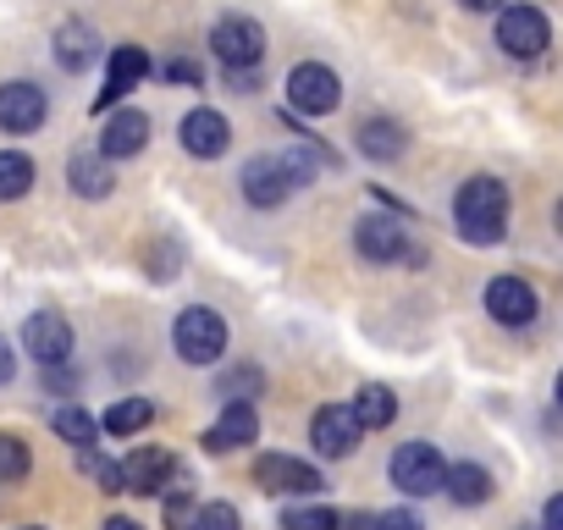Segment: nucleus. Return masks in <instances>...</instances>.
Segmentation results:
<instances>
[{"label": "nucleus", "instance_id": "obj_29", "mask_svg": "<svg viewBox=\"0 0 563 530\" xmlns=\"http://www.w3.org/2000/svg\"><path fill=\"white\" fill-rule=\"evenodd\" d=\"M29 470H34L29 442H23V437H12V431H0V486H18V481H29Z\"/></svg>", "mask_w": 563, "mask_h": 530}, {"label": "nucleus", "instance_id": "obj_18", "mask_svg": "<svg viewBox=\"0 0 563 530\" xmlns=\"http://www.w3.org/2000/svg\"><path fill=\"white\" fill-rule=\"evenodd\" d=\"M354 150H360L365 161H376V166H393V161L409 150V128H404L398 117H365V122L354 128Z\"/></svg>", "mask_w": 563, "mask_h": 530}, {"label": "nucleus", "instance_id": "obj_13", "mask_svg": "<svg viewBox=\"0 0 563 530\" xmlns=\"http://www.w3.org/2000/svg\"><path fill=\"white\" fill-rule=\"evenodd\" d=\"M150 67H155V62H150V51H144V45H117V51H111V62H106V89L95 95V111L122 106V100L150 78Z\"/></svg>", "mask_w": 563, "mask_h": 530}, {"label": "nucleus", "instance_id": "obj_2", "mask_svg": "<svg viewBox=\"0 0 563 530\" xmlns=\"http://www.w3.org/2000/svg\"><path fill=\"white\" fill-rule=\"evenodd\" d=\"M227 343H232V332H227L221 310H210V305L177 310V321H172V349H177L183 365H227Z\"/></svg>", "mask_w": 563, "mask_h": 530}, {"label": "nucleus", "instance_id": "obj_9", "mask_svg": "<svg viewBox=\"0 0 563 530\" xmlns=\"http://www.w3.org/2000/svg\"><path fill=\"white\" fill-rule=\"evenodd\" d=\"M73 321L62 316V310H34L29 321H23V354H34L40 360V371H56V365H67L73 360Z\"/></svg>", "mask_w": 563, "mask_h": 530}, {"label": "nucleus", "instance_id": "obj_20", "mask_svg": "<svg viewBox=\"0 0 563 530\" xmlns=\"http://www.w3.org/2000/svg\"><path fill=\"white\" fill-rule=\"evenodd\" d=\"M260 437V409H249V404H232V409H221L216 415V426L199 437L210 453H238V448H249Z\"/></svg>", "mask_w": 563, "mask_h": 530}, {"label": "nucleus", "instance_id": "obj_5", "mask_svg": "<svg viewBox=\"0 0 563 530\" xmlns=\"http://www.w3.org/2000/svg\"><path fill=\"white\" fill-rule=\"evenodd\" d=\"M343 106V78L327 67V62H299L288 73V111L299 122H316V117H332Z\"/></svg>", "mask_w": 563, "mask_h": 530}, {"label": "nucleus", "instance_id": "obj_23", "mask_svg": "<svg viewBox=\"0 0 563 530\" xmlns=\"http://www.w3.org/2000/svg\"><path fill=\"white\" fill-rule=\"evenodd\" d=\"M216 398H221V409H232V404H260L265 398V371L260 365H221V376H216Z\"/></svg>", "mask_w": 563, "mask_h": 530}, {"label": "nucleus", "instance_id": "obj_15", "mask_svg": "<svg viewBox=\"0 0 563 530\" xmlns=\"http://www.w3.org/2000/svg\"><path fill=\"white\" fill-rule=\"evenodd\" d=\"M360 437H365V426L354 420L349 404H321L316 420H310V442H316L321 459H349L360 448Z\"/></svg>", "mask_w": 563, "mask_h": 530}, {"label": "nucleus", "instance_id": "obj_39", "mask_svg": "<svg viewBox=\"0 0 563 530\" xmlns=\"http://www.w3.org/2000/svg\"><path fill=\"white\" fill-rule=\"evenodd\" d=\"M459 7H464V12H503L508 0H459Z\"/></svg>", "mask_w": 563, "mask_h": 530}, {"label": "nucleus", "instance_id": "obj_1", "mask_svg": "<svg viewBox=\"0 0 563 530\" xmlns=\"http://www.w3.org/2000/svg\"><path fill=\"white\" fill-rule=\"evenodd\" d=\"M453 232L470 243V249H492L508 238V188L503 177H464L459 194H453Z\"/></svg>", "mask_w": 563, "mask_h": 530}, {"label": "nucleus", "instance_id": "obj_37", "mask_svg": "<svg viewBox=\"0 0 563 530\" xmlns=\"http://www.w3.org/2000/svg\"><path fill=\"white\" fill-rule=\"evenodd\" d=\"M12 376H18V354H12L7 338H0V387H12Z\"/></svg>", "mask_w": 563, "mask_h": 530}, {"label": "nucleus", "instance_id": "obj_30", "mask_svg": "<svg viewBox=\"0 0 563 530\" xmlns=\"http://www.w3.org/2000/svg\"><path fill=\"white\" fill-rule=\"evenodd\" d=\"M78 470H84V475H95V481H100V492H122V464H111L100 448L78 453Z\"/></svg>", "mask_w": 563, "mask_h": 530}, {"label": "nucleus", "instance_id": "obj_38", "mask_svg": "<svg viewBox=\"0 0 563 530\" xmlns=\"http://www.w3.org/2000/svg\"><path fill=\"white\" fill-rule=\"evenodd\" d=\"M221 78H227L238 95H254V89H260V73H221Z\"/></svg>", "mask_w": 563, "mask_h": 530}, {"label": "nucleus", "instance_id": "obj_36", "mask_svg": "<svg viewBox=\"0 0 563 530\" xmlns=\"http://www.w3.org/2000/svg\"><path fill=\"white\" fill-rule=\"evenodd\" d=\"M541 530H563V492L547 497V508H541Z\"/></svg>", "mask_w": 563, "mask_h": 530}, {"label": "nucleus", "instance_id": "obj_7", "mask_svg": "<svg viewBox=\"0 0 563 530\" xmlns=\"http://www.w3.org/2000/svg\"><path fill=\"white\" fill-rule=\"evenodd\" d=\"M254 481L271 497H321L327 492V475L310 459H294V453H260L254 459Z\"/></svg>", "mask_w": 563, "mask_h": 530}, {"label": "nucleus", "instance_id": "obj_32", "mask_svg": "<svg viewBox=\"0 0 563 530\" xmlns=\"http://www.w3.org/2000/svg\"><path fill=\"white\" fill-rule=\"evenodd\" d=\"M282 166H288L294 188H310L321 177V155H310V150H282Z\"/></svg>", "mask_w": 563, "mask_h": 530}, {"label": "nucleus", "instance_id": "obj_16", "mask_svg": "<svg viewBox=\"0 0 563 530\" xmlns=\"http://www.w3.org/2000/svg\"><path fill=\"white\" fill-rule=\"evenodd\" d=\"M177 470L183 464L166 448H133L122 459V492H133V497H166V486H172Z\"/></svg>", "mask_w": 563, "mask_h": 530}, {"label": "nucleus", "instance_id": "obj_41", "mask_svg": "<svg viewBox=\"0 0 563 530\" xmlns=\"http://www.w3.org/2000/svg\"><path fill=\"white\" fill-rule=\"evenodd\" d=\"M106 530H144V525H139V519H128V514H111V519H106Z\"/></svg>", "mask_w": 563, "mask_h": 530}, {"label": "nucleus", "instance_id": "obj_44", "mask_svg": "<svg viewBox=\"0 0 563 530\" xmlns=\"http://www.w3.org/2000/svg\"><path fill=\"white\" fill-rule=\"evenodd\" d=\"M18 530H45V525H18Z\"/></svg>", "mask_w": 563, "mask_h": 530}, {"label": "nucleus", "instance_id": "obj_19", "mask_svg": "<svg viewBox=\"0 0 563 530\" xmlns=\"http://www.w3.org/2000/svg\"><path fill=\"white\" fill-rule=\"evenodd\" d=\"M51 56H56L62 73H89L95 56H100V34H95L84 18H67V23L56 29V40H51Z\"/></svg>", "mask_w": 563, "mask_h": 530}, {"label": "nucleus", "instance_id": "obj_11", "mask_svg": "<svg viewBox=\"0 0 563 530\" xmlns=\"http://www.w3.org/2000/svg\"><path fill=\"white\" fill-rule=\"evenodd\" d=\"M238 188L254 210H276L294 194V177H288V166H282V155H249L243 172H238Z\"/></svg>", "mask_w": 563, "mask_h": 530}, {"label": "nucleus", "instance_id": "obj_28", "mask_svg": "<svg viewBox=\"0 0 563 530\" xmlns=\"http://www.w3.org/2000/svg\"><path fill=\"white\" fill-rule=\"evenodd\" d=\"M282 530H343V514L327 503H294L282 508Z\"/></svg>", "mask_w": 563, "mask_h": 530}, {"label": "nucleus", "instance_id": "obj_14", "mask_svg": "<svg viewBox=\"0 0 563 530\" xmlns=\"http://www.w3.org/2000/svg\"><path fill=\"white\" fill-rule=\"evenodd\" d=\"M486 316L497 321V327H530L536 316H541V299H536V288L525 283V277H492L486 283Z\"/></svg>", "mask_w": 563, "mask_h": 530}, {"label": "nucleus", "instance_id": "obj_8", "mask_svg": "<svg viewBox=\"0 0 563 530\" xmlns=\"http://www.w3.org/2000/svg\"><path fill=\"white\" fill-rule=\"evenodd\" d=\"M497 45H503L514 62H536V56H547V45H552V23H547V12L530 7V0H519V7H503V12H497Z\"/></svg>", "mask_w": 563, "mask_h": 530}, {"label": "nucleus", "instance_id": "obj_26", "mask_svg": "<svg viewBox=\"0 0 563 530\" xmlns=\"http://www.w3.org/2000/svg\"><path fill=\"white\" fill-rule=\"evenodd\" d=\"M150 420H155V404H150V398H117V404L100 415V431H106V437H139Z\"/></svg>", "mask_w": 563, "mask_h": 530}, {"label": "nucleus", "instance_id": "obj_25", "mask_svg": "<svg viewBox=\"0 0 563 530\" xmlns=\"http://www.w3.org/2000/svg\"><path fill=\"white\" fill-rule=\"evenodd\" d=\"M51 431H56L62 442H73L78 453H89V448L100 442V420H95L84 404H62V409H51Z\"/></svg>", "mask_w": 563, "mask_h": 530}, {"label": "nucleus", "instance_id": "obj_17", "mask_svg": "<svg viewBox=\"0 0 563 530\" xmlns=\"http://www.w3.org/2000/svg\"><path fill=\"white\" fill-rule=\"evenodd\" d=\"M150 128H155V122H150V111L128 106V111H117V117L100 128V144H95V150H100L106 161H133V155L150 144Z\"/></svg>", "mask_w": 563, "mask_h": 530}, {"label": "nucleus", "instance_id": "obj_4", "mask_svg": "<svg viewBox=\"0 0 563 530\" xmlns=\"http://www.w3.org/2000/svg\"><path fill=\"white\" fill-rule=\"evenodd\" d=\"M210 51H216L221 73H260L271 40H265V29H260L254 18H238V12H232V18H221V23L210 29Z\"/></svg>", "mask_w": 563, "mask_h": 530}, {"label": "nucleus", "instance_id": "obj_10", "mask_svg": "<svg viewBox=\"0 0 563 530\" xmlns=\"http://www.w3.org/2000/svg\"><path fill=\"white\" fill-rule=\"evenodd\" d=\"M177 144L194 155V161H221L232 150V122L216 111V106H194L183 122H177Z\"/></svg>", "mask_w": 563, "mask_h": 530}, {"label": "nucleus", "instance_id": "obj_3", "mask_svg": "<svg viewBox=\"0 0 563 530\" xmlns=\"http://www.w3.org/2000/svg\"><path fill=\"white\" fill-rule=\"evenodd\" d=\"M354 254L371 265H426V249L409 238V221L398 216H360L354 221Z\"/></svg>", "mask_w": 563, "mask_h": 530}, {"label": "nucleus", "instance_id": "obj_31", "mask_svg": "<svg viewBox=\"0 0 563 530\" xmlns=\"http://www.w3.org/2000/svg\"><path fill=\"white\" fill-rule=\"evenodd\" d=\"M194 530H243V514H238L232 503H199Z\"/></svg>", "mask_w": 563, "mask_h": 530}, {"label": "nucleus", "instance_id": "obj_21", "mask_svg": "<svg viewBox=\"0 0 563 530\" xmlns=\"http://www.w3.org/2000/svg\"><path fill=\"white\" fill-rule=\"evenodd\" d=\"M67 188H73L78 199H106V194L117 188L111 161H106L100 150H73V161H67Z\"/></svg>", "mask_w": 563, "mask_h": 530}, {"label": "nucleus", "instance_id": "obj_40", "mask_svg": "<svg viewBox=\"0 0 563 530\" xmlns=\"http://www.w3.org/2000/svg\"><path fill=\"white\" fill-rule=\"evenodd\" d=\"M343 530H376V514H349Z\"/></svg>", "mask_w": 563, "mask_h": 530}, {"label": "nucleus", "instance_id": "obj_35", "mask_svg": "<svg viewBox=\"0 0 563 530\" xmlns=\"http://www.w3.org/2000/svg\"><path fill=\"white\" fill-rule=\"evenodd\" d=\"M376 530H426V519L415 508H387V514H376Z\"/></svg>", "mask_w": 563, "mask_h": 530}, {"label": "nucleus", "instance_id": "obj_43", "mask_svg": "<svg viewBox=\"0 0 563 530\" xmlns=\"http://www.w3.org/2000/svg\"><path fill=\"white\" fill-rule=\"evenodd\" d=\"M558 409H563V371H558Z\"/></svg>", "mask_w": 563, "mask_h": 530}, {"label": "nucleus", "instance_id": "obj_27", "mask_svg": "<svg viewBox=\"0 0 563 530\" xmlns=\"http://www.w3.org/2000/svg\"><path fill=\"white\" fill-rule=\"evenodd\" d=\"M40 166L23 155V150H0V199H23L34 188Z\"/></svg>", "mask_w": 563, "mask_h": 530}, {"label": "nucleus", "instance_id": "obj_22", "mask_svg": "<svg viewBox=\"0 0 563 530\" xmlns=\"http://www.w3.org/2000/svg\"><path fill=\"white\" fill-rule=\"evenodd\" d=\"M442 492L459 503V508H481V503H492V470L486 464H475V459H464V464H448V481H442Z\"/></svg>", "mask_w": 563, "mask_h": 530}, {"label": "nucleus", "instance_id": "obj_45", "mask_svg": "<svg viewBox=\"0 0 563 530\" xmlns=\"http://www.w3.org/2000/svg\"><path fill=\"white\" fill-rule=\"evenodd\" d=\"M519 530H541V525H519Z\"/></svg>", "mask_w": 563, "mask_h": 530}, {"label": "nucleus", "instance_id": "obj_33", "mask_svg": "<svg viewBox=\"0 0 563 530\" xmlns=\"http://www.w3.org/2000/svg\"><path fill=\"white\" fill-rule=\"evenodd\" d=\"M161 78H166L172 89H177V84H183V89H199V84H205V67H199L194 56H172V62H161Z\"/></svg>", "mask_w": 563, "mask_h": 530}, {"label": "nucleus", "instance_id": "obj_34", "mask_svg": "<svg viewBox=\"0 0 563 530\" xmlns=\"http://www.w3.org/2000/svg\"><path fill=\"white\" fill-rule=\"evenodd\" d=\"M177 272H183V249L161 243V249H155V265H150V277H155V283H166V277H177Z\"/></svg>", "mask_w": 563, "mask_h": 530}, {"label": "nucleus", "instance_id": "obj_42", "mask_svg": "<svg viewBox=\"0 0 563 530\" xmlns=\"http://www.w3.org/2000/svg\"><path fill=\"white\" fill-rule=\"evenodd\" d=\"M552 221H558V232H563V199H558V210H552Z\"/></svg>", "mask_w": 563, "mask_h": 530}, {"label": "nucleus", "instance_id": "obj_24", "mask_svg": "<svg viewBox=\"0 0 563 530\" xmlns=\"http://www.w3.org/2000/svg\"><path fill=\"white\" fill-rule=\"evenodd\" d=\"M354 420L365 426V431H387L393 420H398V393L393 387H382V382H365L360 393H354Z\"/></svg>", "mask_w": 563, "mask_h": 530}, {"label": "nucleus", "instance_id": "obj_6", "mask_svg": "<svg viewBox=\"0 0 563 530\" xmlns=\"http://www.w3.org/2000/svg\"><path fill=\"white\" fill-rule=\"evenodd\" d=\"M387 475L404 497H437L442 481H448V464H442L437 442H398L393 459H387Z\"/></svg>", "mask_w": 563, "mask_h": 530}, {"label": "nucleus", "instance_id": "obj_12", "mask_svg": "<svg viewBox=\"0 0 563 530\" xmlns=\"http://www.w3.org/2000/svg\"><path fill=\"white\" fill-rule=\"evenodd\" d=\"M45 117H51V100L40 84H29V78L0 84V133H40Z\"/></svg>", "mask_w": 563, "mask_h": 530}]
</instances>
